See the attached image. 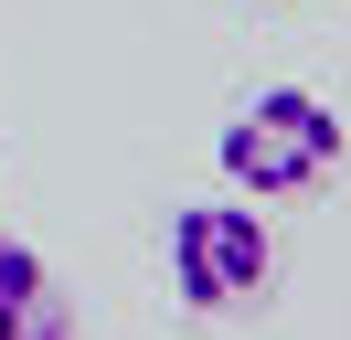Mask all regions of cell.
<instances>
[{
    "mask_svg": "<svg viewBox=\"0 0 351 340\" xmlns=\"http://www.w3.org/2000/svg\"><path fill=\"white\" fill-rule=\"evenodd\" d=\"M213 160H223V181H234L245 202H298V191H319L330 170H341V117H330V96H308V85H256V96L223 117Z\"/></svg>",
    "mask_w": 351,
    "mask_h": 340,
    "instance_id": "obj_1",
    "label": "cell"
},
{
    "mask_svg": "<svg viewBox=\"0 0 351 340\" xmlns=\"http://www.w3.org/2000/svg\"><path fill=\"white\" fill-rule=\"evenodd\" d=\"M171 287H181V308H202V319H234V308H256V298L277 287V234H266V212L245 202V191L171 212Z\"/></svg>",
    "mask_w": 351,
    "mask_h": 340,
    "instance_id": "obj_2",
    "label": "cell"
},
{
    "mask_svg": "<svg viewBox=\"0 0 351 340\" xmlns=\"http://www.w3.org/2000/svg\"><path fill=\"white\" fill-rule=\"evenodd\" d=\"M0 340H53V266L22 234H0Z\"/></svg>",
    "mask_w": 351,
    "mask_h": 340,
    "instance_id": "obj_3",
    "label": "cell"
}]
</instances>
